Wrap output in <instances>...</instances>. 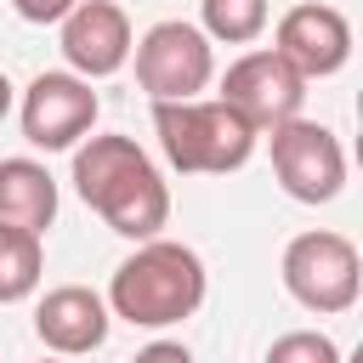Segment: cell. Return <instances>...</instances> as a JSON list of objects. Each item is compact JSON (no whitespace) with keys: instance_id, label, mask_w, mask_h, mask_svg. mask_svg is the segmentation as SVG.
Here are the masks:
<instances>
[{"instance_id":"1","label":"cell","mask_w":363,"mask_h":363,"mask_svg":"<svg viewBox=\"0 0 363 363\" xmlns=\"http://www.w3.org/2000/svg\"><path fill=\"white\" fill-rule=\"evenodd\" d=\"M74 193L96 210L119 238H159L170 221V187L159 164L136 147V136H85L74 147Z\"/></svg>"},{"instance_id":"2","label":"cell","mask_w":363,"mask_h":363,"mask_svg":"<svg viewBox=\"0 0 363 363\" xmlns=\"http://www.w3.org/2000/svg\"><path fill=\"white\" fill-rule=\"evenodd\" d=\"M204 289H210V272H204L199 250L159 233V238H142L113 267L102 301L130 329H170V323H182L204 306Z\"/></svg>"},{"instance_id":"3","label":"cell","mask_w":363,"mask_h":363,"mask_svg":"<svg viewBox=\"0 0 363 363\" xmlns=\"http://www.w3.org/2000/svg\"><path fill=\"white\" fill-rule=\"evenodd\" d=\"M153 130L182 176H227L244 170L255 153V130L221 102V96H187V102H153Z\"/></svg>"},{"instance_id":"4","label":"cell","mask_w":363,"mask_h":363,"mask_svg":"<svg viewBox=\"0 0 363 363\" xmlns=\"http://www.w3.org/2000/svg\"><path fill=\"white\" fill-rule=\"evenodd\" d=\"M278 272H284V289L318 318H340L363 295V255H357V244L346 233H329V227L295 233L284 244Z\"/></svg>"},{"instance_id":"5","label":"cell","mask_w":363,"mask_h":363,"mask_svg":"<svg viewBox=\"0 0 363 363\" xmlns=\"http://www.w3.org/2000/svg\"><path fill=\"white\" fill-rule=\"evenodd\" d=\"M130 57H136V85L147 91V102H187L216 79V40L182 17L153 23L130 45Z\"/></svg>"},{"instance_id":"6","label":"cell","mask_w":363,"mask_h":363,"mask_svg":"<svg viewBox=\"0 0 363 363\" xmlns=\"http://www.w3.org/2000/svg\"><path fill=\"white\" fill-rule=\"evenodd\" d=\"M267 153H272V176L295 204H329L346 187V147L323 119H284L267 130Z\"/></svg>"},{"instance_id":"7","label":"cell","mask_w":363,"mask_h":363,"mask_svg":"<svg viewBox=\"0 0 363 363\" xmlns=\"http://www.w3.org/2000/svg\"><path fill=\"white\" fill-rule=\"evenodd\" d=\"M221 102H227L255 136H267L272 125H284V119H295V113L306 108V79H301L272 45H255V51H244L238 62H227V74H221Z\"/></svg>"},{"instance_id":"8","label":"cell","mask_w":363,"mask_h":363,"mask_svg":"<svg viewBox=\"0 0 363 363\" xmlns=\"http://www.w3.org/2000/svg\"><path fill=\"white\" fill-rule=\"evenodd\" d=\"M102 102L91 91V79L68 74V68H51V74H34L23 102H17V125L28 136V147H45V153H62V147H79L96 125Z\"/></svg>"},{"instance_id":"9","label":"cell","mask_w":363,"mask_h":363,"mask_svg":"<svg viewBox=\"0 0 363 363\" xmlns=\"http://www.w3.org/2000/svg\"><path fill=\"white\" fill-rule=\"evenodd\" d=\"M57 45H62V62L68 74L79 79H108L130 62V45H136V28L125 17V6L113 0H79L62 23H57Z\"/></svg>"},{"instance_id":"10","label":"cell","mask_w":363,"mask_h":363,"mask_svg":"<svg viewBox=\"0 0 363 363\" xmlns=\"http://www.w3.org/2000/svg\"><path fill=\"white\" fill-rule=\"evenodd\" d=\"M272 51H278L306 85H312V79H329V74H340V68L352 62V23H346V11H335V6L301 0V6H289V11L278 17Z\"/></svg>"},{"instance_id":"11","label":"cell","mask_w":363,"mask_h":363,"mask_svg":"<svg viewBox=\"0 0 363 363\" xmlns=\"http://www.w3.org/2000/svg\"><path fill=\"white\" fill-rule=\"evenodd\" d=\"M108 323H113L108 301L85 284H57L34 306V335L51 357H91L108 340Z\"/></svg>"},{"instance_id":"12","label":"cell","mask_w":363,"mask_h":363,"mask_svg":"<svg viewBox=\"0 0 363 363\" xmlns=\"http://www.w3.org/2000/svg\"><path fill=\"white\" fill-rule=\"evenodd\" d=\"M57 221V176L40 159H0V227L40 233Z\"/></svg>"},{"instance_id":"13","label":"cell","mask_w":363,"mask_h":363,"mask_svg":"<svg viewBox=\"0 0 363 363\" xmlns=\"http://www.w3.org/2000/svg\"><path fill=\"white\" fill-rule=\"evenodd\" d=\"M45 278V244L40 233L23 227H0V306H17L40 289Z\"/></svg>"},{"instance_id":"14","label":"cell","mask_w":363,"mask_h":363,"mask_svg":"<svg viewBox=\"0 0 363 363\" xmlns=\"http://www.w3.org/2000/svg\"><path fill=\"white\" fill-rule=\"evenodd\" d=\"M267 0H199V28L221 45H255L267 34Z\"/></svg>"},{"instance_id":"15","label":"cell","mask_w":363,"mask_h":363,"mask_svg":"<svg viewBox=\"0 0 363 363\" xmlns=\"http://www.w3.org/2000/svg\"><path fill=\"white\" fill-rule=\"evenodd\" d=\"M267 363H340V346L323 329H289L267 346Z\"/></svg>"},{"instance_id":"16","label":"cell","mask_w":363,"mask_h":363,"mask_svg":"<svg viewBox=\"0 0 363 363\" xmlns=\"http://www.w3.org/2000/svg\"><path fill=\"white\" fill-rule=\"evenodd\" d=\"M74 6H79V0H11V11H17L23 23H40V28H45V23H62Z\"/></svg>"},{"instance_id":"17","label":"cell","mask_w":363,"mask_h":363,"mask_svg":"<svg viewBox=\"0 0 363 363\" xmlns=\"http://www.w3.org/2000/svg\"><path fill=\"white\" fill-rule=\"evenodd\" d=\"M130 363H193V352H187L182 340H153V346H142Z\"/></svg>"},{"instance_id":"18","label":"cell","mask_w":363,"mask_h":363,"mask_svg":"<svg viewBox=\"0 0 363 363\" xmlns=\"http://www.w3.org/2000/svg\"><path fill=\"white\" fill-rule=\"evenodd\" d=\"M6 113H11V79L0 74V119H6Z\"/></svg>"},{"instance_id":"19","label":"cell","mask_w":363,"mask_h":363,"mask_svg":"<svg viewBox=\"0 0 363 363\" xmlns=\"http://www.w3.org/2000/svg\"><path fill=\"white\" fill-rule=\"evenodd\" d=\"M40 363H68V357H40Z\"/></svg>"}]
</instances>
